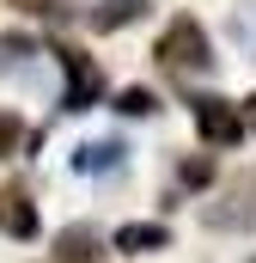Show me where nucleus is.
Masks as SVG:
<instances>
[{"label":"nucleus","mask_w":256,"mask_h":263,"mask_svg":"<svg viewBox=\"0 0 256 263\" xmlns=\"http://www.w3.org/2000/svg\"><path fill=\"white\" fill-rule=\"evenodd\" d=\"M244 123H250V129H256V98H250V110H244Z\"/></svg>","instance_id":"15"},{"label":"nucleus","mask_w":256,"mask_h":263,"mask_svg":"<svg viewBox=\"0 0 256 263\" xmlns=\"http://www.w3.org/2000/svg\"><path fill=\"white\" fill-rule=\"evenodd\" d=\"M18 12H55V0H12Z\"/></svg>","instance_id":"14"},{"label":"nucleus","mask_w":256,"mask_h":263,"mask_svg":"<svg viewBox=\"0 0 256 263\" xmlns=\"http://www.w3.org/2000/svg\"><path fill=\"white\" fill-rule=\"evenodd\" d=\"M159 62L171 73H207L214 67V43H207V31L195 18H171L165 37H159Z\"/></svg>","instance_id":"1"},{"label":"nucleus","mask_w":256,"mask_h":263,"mask_svg":"<svg viewBox=\"0 0 256 263\" xmlns=\"http://www.w3.org/2000/svg\"><path fill=\"white\" fill-rule=\"evenodd\" d=\"M116 110H128V117H153V110H159V98H153L146 86H128L122 98H116Z\"/></svg>","instance_id":"10"},{"label":"nucleus","mask_w":256,"mask_h":263,"mask_svg":"<svg viewBox=\"0 0 256 263\" xmlns=\"http://www.w3.org/2000/svg\"><path fill=\"white\" fill-rule=\"evenodd\" d=\"M31 55H37V43H31L25 31H6V37H0V73H12L18 62H31Z\"/></svg>","instance_id":"9"},{"label":"nucleus","mask_w":256,"mask_h":263,"mask_svg":"<svg viewBox=\"0 0 256 263\" xmlns=\"http://www.w3.org/2000/svg\"><path fill=\"white\" fill-rule=\"evenodd\" d=\"M201 220L207 227H226V233H244V227H256V172H238L220 196L201 208Z\"/></svg>","instance_id":"2"},{"label":"nucleus","mask_w":256,"mask_h":263,"mask_svg":"<svg viewBox=\"0 0 256 263\" xmlns=\"http://www.w3.org/2000/svg\"><path fill=\"white\" fill-rule=\"evenodd\" d=\"M207 172H214L207 159H189V165H183V184H207Z\"/></svg>","instance_id":"13"},{"label":"nucleus","mask_w":256,"mask_h":263,"mask_svg":"<svg viewBox=\"0 0 256 263\" xmlns=\"http://www.w3.org/2000/svg\"><path fill=\"white\" fill-rule=\"evenodd\" d=\"M0 227H6L12 239H31V233H37V208H31V196H25L18 184H0Z\"/></svg>","instance_id":"5"},{"label":"nucleus","mask_w":256,"mask_h":263,"mask_svg":"<svg viewBox=\"0 0 256 263\" xmlns=\"http://www.w3.org/2000/svg\"><path fill=\"white\" fill-rule=\"evenodd\" d=\"M110 165H122V147L116 141H92V147L73 153V172H110Z\"/></svg>","instance_id":"6"},{"label":"nucleus","mask_w":256,"mask_h":263,"mask_svg":"<svg viewBox=\"0 0 256 263\" xmlns=\"http://www.w3.org/2000/svg\"><path fill=\"white\" fill-rule=\"evenodd\" d=\"M55 55H61V73H67V110L98 104V92H104V73H98V62H92L86 49H73V43H61Z\"/></svg>","instance_id":"3"},{"label":"nucleus","mask_w":256,"mask_h":263,"mask_svg":"<svg viewBox=\"0 0 256 263\" xmlns=\"http://www.w3.org/2000/svg\"><path fill=\"white\" fill-rule=\"evenodd\" d=\"M195 129H201V141H214V147H232L244 135V117L226 98H195Z\"/></svg>","instance_id":"4"},{"label":"nucleus","mask_w":256,"mask_h":263,"mask_svg":"<svg viewBox=\"0 0 256 263\" xmlns=\"http://www.w3.org/2000/svg\"><path fill=\"white\" fill-rule=\"evenodd\" d=\"M18 147H25V123L18 117H0V159H12Z\"/></svg>","instance_id":"12"},{"label":"nucleus","mask_w":256,"mask_h":263,"mask_svg":"<svg viewBox=\"0 0 256 263\" xmlns=\"http://www.w3.org/2000/svg\"><path fill=\"white\" fill-rule=\"evenodd\" d=\"M116 245H122V251H165V245H171V233H165V227H122V233H116Z\"/></svg>","instance_id":"7"},{"label":"nucleus","mask_w":256,"mask_h":263,"mask_svg":"<svg viewBox=\"0 0 256 263\" xmlns=\"http://www.w3.org/2000/svg\"><path fill=\"white\" fill-rule=\"evenodd\" d=\"M140 12H146L140 0H104V6L92 12V25H98V31H116V25H134Z\"/></svg>","instance_id":"8"},{"label":"nucleus","mask_w":256,"mask_h":263,"mask_svg":"<svg viewBox=\"0 0 256 263\" xmlns=\"http://www.w3.org/2000/svg\"><path fill=\"white\" fill-rule=\"evenodd\" d=\"M92 245H98V239H92L86 227H73V233H61V251H67V263H86V257H98Z\"/></svg>","instance_id":"11"}]
</instances>
